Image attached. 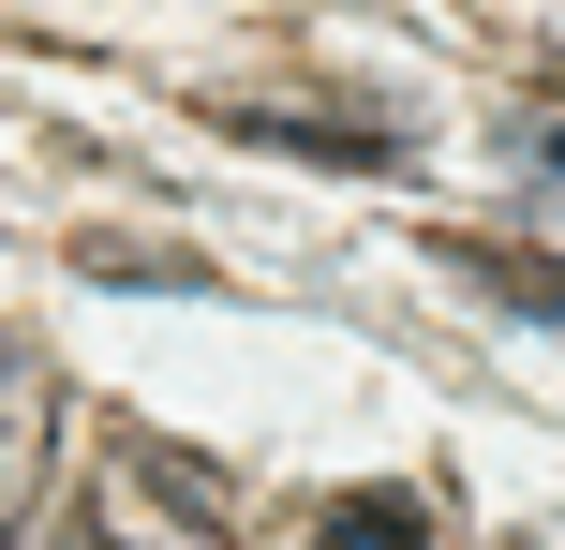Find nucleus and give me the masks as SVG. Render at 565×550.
Segmentation results:
<instances>
[{
  "mask_svg": "<svg viewBox=\"0 0 565 550\" xmlns=\"http://www.w3.org/2000/svg\"><path fill=\"white\" fill-rule=\"evenodd\" d=\"M75 521H89V550H238L224 476H209L194 446H164V432H105Z\"/></svg>",
  "mask_w": 565,
  "mask_h": 550,
  "instance_id": "1",
  "label": "nucleus"
},
{
  "mask_svg": "<svg viewBox=\"0 0 565 550\" xmlns=\"http://www.w3.org/2000/svg\"><path fill=\"white\" fill-rule=\"evenodd\" d=\"M45 432H60L45 357H0V536L30 521V492H45Z\"/></svg>",
  "mask_w": 565,
  "mask_h": 550,
  "instance_id": "2",
  "label": "nucleus"
},
{
  "mask_svg": "<svg viewBox=\"0 0 565 550\" xmlns=\"http://www.w3.org/2000/svg\"><path fill=\"white\" fill-rule=\"evenodd\" d=\"M238 134L254 149H312V164H402L387 119H312V105H238Z\"/></svg>",
  "mask_w": 565,
  "mask_h": 550,
  "instance_id": "3",
  "label": "nucleus"
},
{
  "mask_svg": "<svg viewBox=\"0 0 565 550\" xmlns=\"http://www.w3.org/2000/svg\"><path fill=\"white\" fill-rule=\"evenodd\" d=\"M312 550H431V506L417 492H342L328 521H312Z\"/></svg>",
  "mask_w": 565,
  "mask_h": 550,
  "instance_id": "4",
  "label": "nucleus"
},
{
  "mask_svg": "<svg viewBox=\"0 0 565 550\" xmlns=\"http://www.w3.org/2000/svg\"><path fill=\"white\" fill-rule=\"evenodd\" d=\"M447 268H461V283H491V298H521V313H551V327H565V268H551V254H507V238H447Z\"/></svg>",
  "mask_w": 565,
  "mask_h": 550,
  "instance_id": "5",
  "label": "nucleus"
},
{
  "mask_svg": "<svg viewBox=\"0 0 565 550\" xmlns=\"http://www.w3.org/2000/svg\"><path fill=\"white\" fill-rule=\"evenodd\" d=\"M536 164H551V194H565V119H536Z\"/></svg>",
  "mask_w": 565,
  "mask_h": 550,
  "instance_id": "6",
  "label": "nucleus"
},
{
  "mask_svg": "<svg viewBox=\"0 0 565 550\" xmlns=\"http://www.w3.org/2000/svg\"><path fill=\"white\" fill-rule=\"evenodd\" d=\"M45 550H89V521H60V536H45Z\"/></svg>",
  "mask_w": 565,
  "mask_h": 550,
  "instance_id": "7",
  "label": "nucleus"
}]
</instances>
